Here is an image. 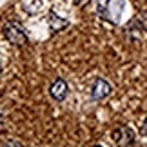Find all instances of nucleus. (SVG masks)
I'll return each instance as SVG.
<instances>
[{"mask_svg":"<svg viewBox=\"0 0 147 147\" xmlns=\"http://www.w3.org/2000/svg\"><path fill=\"white\" fill-rule=\"evenodd\" d=\"M147 0H7L0 7V145H145Z\"/></svg>","mask_w":147,"mask_h":147,"instance_id":"nucleus-1","label":"nucleus"}]
</instances>
